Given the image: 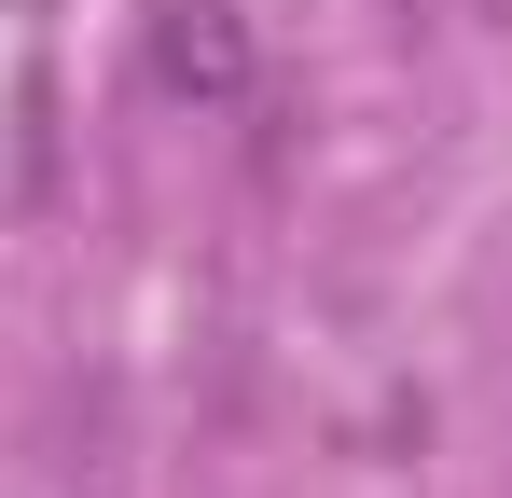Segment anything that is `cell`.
Here are the masks:
<instances>
[{
	"mask_svg": "<svg viewBox=\"0 0 512 498\" xmlns=\"http://www.w3.org/2000/svg\"><path fill=\"white\" fill-rule=\"evenodd\" d=\"M153 56H167V83H180V97H250V28H236L222 0H167Z\"/></svg>",
	"mask_w": 512,
	"mask_h": 498,
	"instance_id": "1",
	"label": "cell"
}]
</instances>
